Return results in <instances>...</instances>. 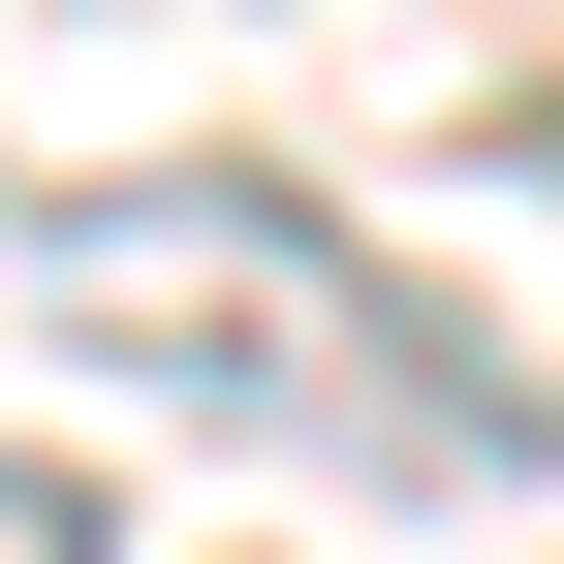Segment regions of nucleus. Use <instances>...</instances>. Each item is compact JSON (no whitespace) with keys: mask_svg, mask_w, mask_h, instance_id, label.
<instances>
[{"mask_svg":"<svg viewBox=\"0 0 564 564\" xmlns=\"http://www.w3.org/2000/svg\"><path fill=\"white\" fill-rule=\"evenodd\" d=\"M32 314L95 345V377H188V408H251V440L440 470V502L533 440V408H502V345H470L408 251H345L314 188H63V220H32Z\"/></svg>","mask_w":564,"mask_h":564,"instance_id":"1","label":"nucleus"},{"mask_svg":"<svg viewBox=\"0 0 564 564\" xmlns=\"http://www.w3.org/2000/svg\"><path fill=\"white\" fill-rule=\"evenodd\" d=\"M0 564H126V533H95V470H63V440H0Z\"/></svg>","mask_w":564,"mask_h":564,"instance_id":"2","label":"nucleus"}]
</instances>
